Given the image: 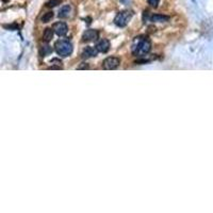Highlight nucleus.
Returning a JSON list of instances; mask_svg holds the SVG:
<instances>
[{
  "instance_id": "nucleus-9",
  "label": "nucleus",
  "mask_w": 213,
  "mask_h": 213,
  "mask_svg": "<svg viewBox=\"0 0 213 213\" xmlns=\"http://www.w3.org/2000/svg\"><path fill=\"white\" fill-rule=\"evenodd\" d=\"M70 10H72L70 6H64V7H62L60 9V11H59V17H60V18H66V17L69 16Z\"/></svg>"
},
{
  "instance_id": "nucleus-7",
  "label": "nucleus",
  "mask_w": 213,
  "mask_h": 213,
  "mask_svg": "<svg viewBox=\"0 0 213 213\" xmlns=\"http://www.w3.org/2000/svg\"><path fill=\"white\" fill-rule=\"evenodd\" d=\"M98 50L96 47H92V46H88L85 48L84 50L81 53V57L83 58V59H88V58H93V57H96V55L98 54Z\"/></svg>"
},
{
  "instance_id": "nucleus-16",
  "label": "nucleus",
  "mask_w": 213,
  "mask_h": 213,
  "mask_svg": "<svg viewBox=\"0 0 213 213\" xmlns=\"http://www.w3.org/2000/svg\"><path fill=\"white\" fill-rule=\"evenodd\" d=\"M90 66L87 64V63H82V65H80L79 67H78V69H88Z\"/></svg>"
},
{
  "instance_id": "nucleus-15",
  "label": "nucleus",
  "mask_w": 213,
  "mask_h": 213,
  "mask_svg": "<svg viewBox=\"0 0 213 213\" xmlns=\"http://www.w3.org/2000/svg\"><path fill=\"white\" fill-rule=\"evenodd\" d=\"M159 2H160V0H148V3L150 4L151 7H158Z\"/></svg>"
},
{
  "instance_id": "nucleus-17",
  "label": "nucleus",
  "mask_w": 213,
  "mask_h": 213,
  "mask_svg": "<svg viewBox=\"0 0 213 213\" xmlns=\"http://www.w3.org/2000/svg\"><path fill=\"white\" fill-rule=\"evenodd\" d=\"M49 69H61V66L59 65V66H51L49 67Z\"/></svg>"
},
{
  "instance_id": "nucleus-8",
  "label": "nucleus",
  "mask_w": 213,
  "mask_h": 213,
  "mask_svg": "<svg viewBox=\"0 0 213 213\" xmlns=\"http://www.w3.org/2000/svg\"><path fill=\"white\" fill-rule=\"evenodd\" d=\"M96 48H97V50L99 52L106 53L109 49H110V42L106 39L100 40L99 42L97 43V45H96Z\"/></svg>"
},
{
  "instance_id": "nucleus-10",
  "label": "nucleus",
  "mask_w": 213,
  "mask_h": 213,
  "mask_svg": "<svg viewBox=\"0 0 213 213\" xmlns=\"http://www.w3.org/2000/svg\"><path fill=\"white\" fill-rule=\"evenodd\" d=\"M168 19H169L168 16L161 15V14H154L150 17V21L153 22H163V21H167Z\"/></svg>"
},
{
  "instance_id": "nucleus-5",
  "label": "nucleus",
  "mask_w": 213,
  "mask_h": 213,
  "mask_svg": "<svg viewBox=\"0 0 213 213\" xmlns=\"http://www.w3.org/2000/svg\"><path fill=\"white\" fill-rule=\"evenodd\" d=\"M52 29H53V31H54V33L57 35H59V36H63V35L66 34L67 31H68L67 25L65 24V22H63V21L55 22V24L53 25Z\"/></svg>"
},
{
  "instance_id": "nucleus-2",
  "label": "nucleus",
  "mask_w": 213,
  "mask_h": 213,
  "mask_svg": "<svg viewBox=\"0 0 213 213\" xmlns=\"http://www.w3.org/2000/svg\"><path fill=\"white\" fill-rule=\"evenodd\" d=\"M54 49L58 54L61 55V57H68L73 52V45L69 40H59L55 42Z\"/></svg>"
},
{
  "instance_id": "nucleus-4",
  "label": "nucleus",
  "mask_w": 213,
  "mask_h": 213,
  "mask_svg": "<svg viewBox=\"0 0 213 213\" xmlns=\"http://www.w3.org/2000/svg\"><path fill=\"white\" fill-rule=\"evenodd\" d=\"M121 64V60L116 57H109L102 62V67L105 69L111 70V69H115L120 66Z\"/></svg>"
},
{
  "instance_id": "nucleus-11",
  "label": "nucleus",
  "mask_w": 213,
  "mask_h": 213,
  "mask_svg": "<svg viewBox=\"0 0 213 213\" xmlns=\"http://www.w3.org/2000/svg\"><path fill=\"white\" fill-rule=\"evenodd\" d=\"M53 33H54L53 29H51V28H47V29L44 31V34H43V40H44L46 43H48L49 40H52Z\"/></svg>"
},
{
  "instance_id": "nucleus-1",
  "label": "nucleus",
  "mask_w": 213,
  "mask_h": 213,
  "mask_svg": "<svg viewBox=\"0 0 213 213\" xmlns=\"http://www.w3.org/2000/svg\"><path fill=\"white\" fill-rule=\"evenodd\" d=\"M151 49V43L147 37H135L131 46V51L134 55H145Z\"/></svg>"
},
{
  "instance_id": "nucleus-3",
  "label": "nucleus",
  "mask_w": 213,
  "mask_h": 213,
  "mask_svg": "<svg viewBox=\"0 0 213 213\" xmlns=\"http://www.w3.org/2000/svg\"><path fill=\"white\" fill-rule=\"evenodd\" d=\"M132 17V12L130 11H123L120 12L114 18V24L118 27H125Z\"/></svg>"
},
{
  "instance_id": "nucleus-6",
  "label": "nucleus",
  "mask_w": 213,
  "mask_h": 213,
  "mask_svg": "<svg viewBox=\"0 0 213 213\" xmlns=\"http://www.w3.org/2000/svg\"><path fill=\"white\" fill-rule=\"evenodd\" d=\"M99 36V33H98L97 30L94 29H88L83 33L82 35V40L83 42H93V40H96Z\"/></svg>"
},
{
  "instance_id": "nucleus-13",
  "label": "nucleus",
  "mask_w": 213,
  "mask_h": 213,
  "mask_svg": "<svg viewBox=\"0 0 213 213\" xmlns=\"http://www.w3.org/2000/svg\"><path fill=\"white\" fill-rule=\"evenodd\" d=\"M52 18H53V12L49 11V12H47V13H45L44 15H43L40 19H42L43 22H49Z\"/></svg>"
},
{
  "instance_id": "nucleus-14",
  "label": "nucleus",
  "mask_w": 213,
  "mask_h": 213,
  "mask_svg": "<svg viewBox=\"0 0 213 213\" xmlns=\"http://www.w3.org/2000/svg\"><path fill=\"white\" fill-rule=\"evenodd\" d=\"M61 1H62V0H50V1L47 2V7H55V6H58V4H60Z\"/></svg>"
},
{
  "instance_id": "nucleus-12",
  "label": "nucleus",
  "mask_w": 213,
  "mask_h": 213,
  "mask_svg": "<svg viewBox=\"0 0 213 213\" xmlns=\"http://www.w3.org/2000/svg\"><path fill=\"white\" fill-rule=\"evenodd\" d=\"M51 52H52V48L50 47L48 44L43 45L42 48H40V54H42V57H45V55L50 54Z\"/></svg>"
}]
</instances>
